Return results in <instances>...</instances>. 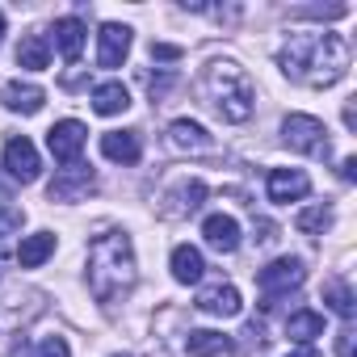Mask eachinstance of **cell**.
Instances as JSON below:
<instances>
[{"mask_svg": "<svg viewBox=\"0 0 357 357\" xmlns=\"http://www.w3.org/2000/svg\"><path fill=\"white\" fill-rule=\"evenodd\" d=\"M282 72L307 89H332L349 72V43L332 30H311V34H290L282 47Z\"/></svg>", "mask_w": 357, "mask_h": 357, "instance_id": "1", "label": "cell"}, {"mask_svg": "<svg viewBox=\"0 0 357 357\" xmlns=\"http://www.w3.org/2000/svg\"><path fill=\"white\" fill-rule=\"evenodd\" d=\"M135 286V248L126 231H101L89 244V290L97 303H118Z\"/></svg>", "mask_w": 357, "mask_h": 357, "instance_id": "2", "label": "cell"}, {"mask_svg": "<svg viewBox=\"0 0 357 357\" xmlns=\"http://www.w3.org/2000/svg\"><path fill=\"white\" fill-rule=\"evenodd\" d=\"M202 93H206V101L215 105L219 118H227V122H248L252 118V97L257 93H252V80L240 63L215 59L202 72Z\"/></svg>", "mask_w": 357, "mask_h": 357, "instance_id": "3", "label": "cell"}, {"mask_svg": "<svg viewBox=\"0 0 357 357\" xmlns=\"http://www.w3.org/2000/svg\"><path fill=\"white\" fill-rule=\"evenodd\" d=\"M282 143L290 147V151H303V155H328V126L319 122V118H311V114H290L286 122H282Z\"/></svg>", "mask_w": 357, "mask_h": 357, "instance_id": "4", "label": "cell"}, {"mask_svg": "<svg viewBox=\"0 0 357 357\" xmlns=\"http://www.w3.org/2000/svg\"><path fill=\"white\" fill-rule=\"evenodd\" d=\"M303 278H307V269H303V261H298V257H282V261H273V265L257 269V286H261V294H265V307H273V298H282V294L298 290V286H303Z\"/></svg>", "mask_w": 357, "mask_h": 357, "instance_id": "5", "label": "cell"}, {"mask_svg": "<svg viewBox=\"0 0 357 357\" xmlns=\"http://www.w3.org/2000/svg\"><path fill=\"white\" fill-rule=\"evenodd\" d=\"M93 190H97L93 168H84V164H68V168L55 172V181H51L47 198H51V202H80V198H89Z\"/></svg>", "mask_w": 357, "mask_h": 357, "instance_id": "6", "label": "cell"}, {"mask_svg": "<svg viewBox=\"0 0 357 357\" xmlns=\"http://www.w3.org/2000/svg\"><path fill=\"white\" fill-rule=\"evenodd\" d=\"M84 143H89V126L76 122V118H63V122H55L47 130V147H51V155L59 164H76V155L84 151Z\"/></svg>", "mask_w": 357, "mask_h": 357, "instance_id": "7", "label": "cell"}, {"mask_svg": "<svg viewBox=\"0 0 357 357\" xmlns=\"http://www.w3.org/2000/svg\"><path fill=\"white\" fill-rule=\"evenodd\" d=\"M5 172L13 176V181H22V185L38 181L43 160H38V151H34V143H30L26 135H13V139L5 143Z\"/></svg>", "mask_w": 357, "mask_h": 357, "instance_id": "8", "label": "cell"}, {"mask_svg": "<svg viewBox=\"0 0 357 357\" xmlns=\"http://www.w3.org/2000/svg\"><path fill=\"white\" fill-rule=\"evenodd\" d=\"M194 307H198L202 315H215V319H231V315H240V311H244L240 290H236L231 282L202 286V290H198V298H194Z\"/></svg>", "mask_w": 357, "mask_h": 357, "instance_id": "9", "label": "cell"}, {"mask_svg": "<svg viewBox=\"0 0 357 357\" xmlns=\"http://www.w3.org/2000/svg\"><path fill=\"white\" fill-rule=\"evenodd\" d=\"M265 190H269V202L286 206V202H298V198H307L311 181H307V172H303V168H273Z\"/></svg>", "mask_w": 357, "mask_h": 357, "instance_id": "10", "label": "cell"}, {"mask_svg": "<svg viewBox=\"0 0 357 357\" xmlns=\"http://www.w3.org/2000/svg\"><path fill=\"white\" fill-rule=\"evenodd\" d=\"M126 55H130V30L118 26V22L101 26V34H97V63L101 68H122Z\"/></svg>", "mask_w": 357, "mask_h": 357, "instance_id": "11", "label": "cell"}, {"mask_svg": "<svg viewBox=\"0 0 357 357\" xmlns=\"http://www.w3.org/2000/svg\"><path fill=\"white\" fill-rule=\"evenodd\" d=\"M101 155L114 160V164H135L143 155L139 130H109V135H101Z\"/></svg>", "mask_w": 357, "mask_h": 357, "instance_id": "12", "label": "cell"}, {"mask_svg": "<svg viewBox=\"0 0 357 357\" xmlns=\"http://www.w3.org/2000/svg\"><path fill=\"white\" fill-rule=\"evenodd\" d=\"M168 143H172L176 151H211V147H215V139L206 135V126H198V122H190V118H176V122L168 126Z\"/></svg>", "mask_w": 357, "mask_h": 357, "instance_id": "13", "label": "cell"}, {"mask_svg": "<svg viewBox=\"0 0 357 357\" xmlns=\"http://www.w3.org/2000/svg\"><path fill=\"white\" fill-rule=\"evenodd\" d=\"M202 236H206V244H211L215 252H236V248H240V223H236L231 215H211V219L202 223Z\"/></svg>", "mask_w": 357, "mask_h": 357, "instance_id": "14", "label": "cell"}, {"mask_svg": "<svg viewBox=\"0 0 357 357\" xmlns=\"http://www.w3.org/2000/svg\"><path fill=\"white\" fill-rule=\"evenodd\" d=\"M51 34H55V51H59L68 63H76L80 51H84V22H80V17H59Z\"/></svg>", "mask_w": 357, "mask_h": 357, "instance_id": "15", "label": "cell"}, {"mask_svg": "<svg viewBox=\"0 0 357 357\" xmlns=\"http://www.w3.org/2000/svg\"><path fill=\"white\" fill-rule=\"evenodd\" d=\"M202 273H206V261H202V252L194 244H176L172 248V278L181 282V286L202 282Z\"/></svg>", "mask_w": 357, "mask_h": 357, "instance_id": "16", "label": "cell"}, {"mask_svg": "<svg viewBox=\"0 0 357 357\" xmlns=\"http://www.w3.org/2000/svg\"><path fill=\"white\" fill-rule=\"evenodd\" d=\"M0 97H5V105L13 114H38L43 101H47V93L38 84H22V80H9L5 89H0Z\"/></svg>", "mask_w": 357, "mask_h": 357, "instance_id": "17", "label": "cell"}, {"mask_svg": "<svg viewBox=\"0 0 357 357\" xmlns=\"http://www.w3.org/2000/svg\"><path fill=\"white\" fill-rule=\"evenodd\" d=\"M93 109H97L101 118L126 114V109H130V93H126V84H118V80L97 84V89H93Z\"/></svg>", "mask_w": 357, "mask_h": 357, "instance_id": "18", "label": "cell"}, {"mask_svg": "<svg viewBox=\"0 0 357 357\" xmlns=\"http://www.w3.org/2000/svg\"><path fill=\"white\" fill-rule=\"evenodd\" d=\"M231 349H236L231 336L211 332V328H198V332L185 336V353H190V357H223V353H231Z\"/></svg>", "mask_w": 357, "mask_h": 357, "instance_id": "19", "label": "cell"}, {"mask_svg": "<svg viewBox=\"0 0 357 357\" xmlns=\"http://www.w3.org/2000/svg\"><path fill=\"white\" fill-rule=\"evenodd\" d=\"M51 252H55V236H51V231H34V236H26V240H22L17 261H22V269H38Z\"/></svg>", "mask_w": 357, "mask_h": 357, "instance_id": "20", "label": "cell"}, {"mask_svg": "<svg viewBox=\"0 0 357 357\" xmlns=\"http://www.w3.org/2000/svg\"><path fill=\"white\" fill-rule=\"evenodd\" d=\"M47 63H51V43H47L43 34L22 38V47H17V68H26V72H43Z\"/></svg>", "mask_w": 357, "mask_h": 357, "instance_id": "21", "label": "cell"}, {"mask_svg": "<svg viewBox=\"0 0 357 357\" xmlns=\"http://www.w3.org/2000/svg\"><path fill=\"white\" fill-rule=\"evenodd\" d=\"M286 336L298 340V344H311L315 336H324V315L319 311H294L286 319Z\"/></svg>", "mask_w": 357, "mask_h": 357, "instance_id": "22", "label": "cell"}, {"mask_svg": "<svg viewBox=\"0 0 357 357\" xmlns=\"http://www.w3.org/2000/svg\"><path fill=\"white\" fill-rule=\"evenodd\" d=\"M324 303L340 315V319H353V311H357V303H353V290H349V282H328L324 286Z\"/></svg>", "mask_w": 357, "mask_h": 357, "instance_id": "23", "label": "cell"}, {"mask_svg": "<svg viewBox=\"0 0 357 357\" xmlns=\"http://www.w3.org/2000/svg\"><path fill=\"white\" fill-rule=\"evenodd\" d=\"M294 227H298L303 236H324V231L332 227V211H328V206H307V211H298Z\"/></svg>", "mask_w": 357, "mask_h": 357, "instance_id": "24", "label": "cell"}, {"mask_svg": "<svg viewBox=\"0 0 357 357\" xmlns=\"http://www.w3.org/2000/svg\"><path fill=\"white\" fill-rule=\"evenodd\" d=\"M202 198H206V185L202 181H181V190H176V202H181V206H176L172 215H194L202 206Z\"/></svg>", "mask_w": 357, "mask_h": 357, "instance_id": "25", "label": "cell"}, {"mask_svg": "<svg viewBox=\"0 0 357 357\" xmlns=\"http://www.w3.org/2000/svg\"><path fill=\"white\" fill-rule=\"evenodd\" d=\"M22 223H26V211L22 206H0V248H5L22 231Z\"/></svg>", "mask_w": 357, "mask_h": 357, "instance_id": "26", "label": "cell"}, {"mask_svg": "<svg viewBox=\"0 0 357 357\" xmlns=\"http://www.w3.org/2000/svg\"><path fill=\"white\" fill-rule=\"evenodd\" d=\"M38 357H72V349H68V340H63V336H47V340H43V349H38Z\"/></svg>", "mask_w": 357, "mask_h": 357, "instance_id": "27", "label": "cell"}, {"mask_svg": "<svg viewBox=\"0 0 357 357\" xmlns=\"http://www.w3.org/2000/svg\"><path fill=\"white\" fill-rule=\"evenodd\" d=\"M151 59H164V63H172V59H181V47H168V43H151Z\"/></svg>", "mask_w": 357, "mask_h": 357, "instance_id": "28", "label": "cell"}, {"mask_svg": "<svg viewBox=\"0 0 357 357\" xmlns=\"http://www.w3.org/2000/svg\"><path fill=\"white\" fill-rule=\"evenodd\" d=\"M336 353H340V357H353V328H340V340H336Z\"/></svg>", "mask_w": 357, "mask_h": 357, "instance_id": "29", "label": "cell"}, {"mask_svg": "<svg viewBox=\"0 0 357 357\" xmlns=\"http://www.w3.org/2000/svg\"><path fill=\"white\" fill-rule=\"evenodd\" d=\"M340 181H357V160H353V155L340 160Z\"/></svg>", "mask_w": 357, "mask_h": 357, "instance_id": "30", "label": "cell"}, {"mask_svg": "<svg viewBox=\"0 0 357 357\" xmlns=\"http://www.w3.org/2000/svg\"><path fill=\"white\" fill-rule=\"evenodd\" d=\"M9 357H30V344H26V336H17V340H13V349H9Z\"/></svg>", "mask_w": 357, "mask_h": 357, "instance_id": "31", "label": "cell"}, {"mask_svg": "<svg viewBox=\"0 0 357 357\" xmlns=\"http://www.w3.org/2000/svg\"><path fill=\"white\" fill-rule=\"evenodd\" d=\"M290 357H319V353H315V349H311V344H298V349H294V353H290Z\"/></svg>", "mask_w": 357, "mask_h": 357, "instance_id": "32", "label": "cell"}, {"mask_svg": "<svg viewBox=\"0 0 357 357\" xmlns=\"http://www.w3.org/2000/svg\"><path fill=\"white\" fill-rule=\"evenodd\" d=\"M9 198H13V190H9L5 181H0V202H9Z\"/></svg>", "mask_w": 357, "mask_h": 357, "instance_id": "33", "label": "cell"}, {"mask_svg": "<svg viewBox=\"0 0 357 357\" xmlns=\"http://www.w3.org/2000/svg\"><path fill=\"white\" fill-rule=\"evenodd\" d=\"M0 38H5V13H0Z\"/></svg>", "mask_w": 357, "mask_h": 357, "instance_id": "34", "label": "cell"}, {"mask_svg": "<svg viewBox=\"0 0 357 357\" xmlns=\"http://www.w3.org/2000/svg\"><path fill=\"white\" fill-rule=\"evenodd\" d=\"M114 357H130V353H114Z\"/></svg>", "mask_w": 357, "mask_h": 357, "instance_id": "35", "label": "cell"}]
</instances>
